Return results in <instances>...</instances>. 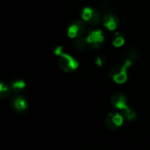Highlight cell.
Instances as JSON below:
<instances>
[{"label": "cell", "instance_id": "8992f818", "mask_svg": "<svg viewBox=\"0 0 150 150\" xmlns=\"http://www.w3.org/2000/svg\"><path fill=\"white\" fill-rule=\"evenodd\" d=\"M111 104L113 107L122 111L128 107L127 105V97L121 92H115L112 94L111 98Z\"/></svg>", "mask_w": 150, "mask_h": 150}, {"label": "cell", "instance_id": "ba28073f", "mask_svg": "<svg viewBox=\"0 0 150 150\" xmlns=\"http://www.w3.org/2000/svg\"><path fill=\"white\" fill-rule=\"evenodd\" d=\"M12 92V90L11 88V85L5 84L4 83H0V98L2 99L8 98Z\"/></svg>", "mask_w": 150, "mask_h": 150}, {"label": "cell", "instance_id": "9a60e30c", "mask_svg": "<svg viewBox=\"0 0 150 150\" xmlns=\"http://www.w3.org/2000/svg\"><path fill=\"white\" fill-rule=\"evenodd\" d=\"M94 11H95L94 9H92L91 7H85L83 10V12H82V18H83V19L87 23L91 18V17L93 16Z\"/></svg>", "mask_w": 150, "mask_h": 150}, {"label": "cell", "instance_id": "4fadbf2b", "mask_svg": "<svg viewBox=\"0 0 150 150\" xmlns=\"http://www.w3.org/2000/svg\"><path fill=\"white\" fill-rule=\"evenodd\" d=\"M125 43V39L123 35L120 33H117L112 39V45L116 47H120L124 45Z\"/></svg>", "mask_w": 150, "mask_h": 150}, {"label": "cell", "instance_id": "2e32d148", "mask_svg": "<svg viewBox=\"0 0 150 150\" xmlns=\"http://www.w3.org/2000/svg\"><path fill=\"white\" fill-rule=\"evenodd\" d=\"M105 62V57H103L101 55L98 56L95 60V63L98 67H102Z\"/></svg>", "mask_w": 150, "mask_h": 150}, {"label": "cell", "instance_id": "e0dca14e", "mask_svg": "<svg viewBox=\"0 0 150 150\" xmlns=\"http://www.w3.org/2000/svg\"><path fill=\"white\" fill-rule=\"evenodd\" d=\"M62 53V47L59 46V47H56L54 48V54H55L56 56H59Z\"/></svg>", "mask_w": 150, "mask_h": 150}, {"label": "cell", "instance_id": "9c48e42d", "mask_svg": "<svg viewBox=\"0 0 150 150\" xmlns=\"http://www.w3.org/2000/svg\"><path fill=\"white\" fill-rule=\"evenodd\" d=\"M86 40H84L83 38H76L73 41V46L76 50L83 52L86 49Z\"/></svg>", "mask_w": 150, "mask_h": 150}, {"label": "cell", "instance_id": "7a4b0ae2", "mask_svg": "<svg viewBox=\"0 0 150 150\" xmlns=\"http://www.w3.org/2000/svg\"><path fill=\"white\" fill-rule=\"evenodd\" d=\"M10 105H11V108L12 109V111L15 113L19 114V115L25 114L28 109V105H27L25 98L20 95L14 96L11 99Z\"/></svg>", "mask_w": 150, "mask_h": 150}, {"label": "cell", "instance_id": "5b68a950", "mask_svg": "<svg viewBox=\"0 0 150 150\" xmlns=\"http://www.w3.org/2000/svg\"><path fill=\"white\" fill-rule=\"evenodd\" d=\"M86 29L85 25L82 21H74L68 29V35L69 38L76 39V38H83L85 34Z\"/></svg>", "mask_w": 150, "mask_h": 150}, {"label": "cell", "instance_id": "5bb4252c", "mask_svg": "<svg viewBox=\"0 0 150 150\" xmlns=\"http://www.w3.org/2000/svg\"><path fill=\"white\" fill-rule=\"evenodd\" d=\"M101 15L98 13V11H97L95 10L94 13H93V16L91 17V18L87 22V24L91 26H97L100 22H101Z\"/></svg>", "mask_w": 150, "mask_h": 150}, {"label": "cell", "instance_id": "277c9868", "mask_svg": "<svg viewBox=\"0 0 150 150\" xmlns=\"http://www.w3.org/2000/svg\"><path fill=\"white\" fill-rule=\"evenodd\" d=\"M123 115L119 112H111L105 118V126L110 130H117L123 124Z\"/></svg>", "mask_w": 150, "mask_h": 150}, {"label": "cell", "instance_id": "7c38bea8", "mask_svg": "<svg viewBox=\"0 0 150 150\" xmlns=\"http://www.w3.org/2000/svg\"><path fill=\"white\" fill-rule=\"evenodd\" d=\"M25 87V83L23 80H16V81L12 82L11 84V88L12 91H14L16 93H18L21 91H23Z\"/></svg>", "mask_w": 150, "mask_h": 150}, {"label": "cell", "instance_id": "6da1fadb", "mask_svg": "<svg viewBox=\"0 0 150 150\" xmlns=\"http://www.w3.org/2000/svg\"><path fill=\"white\" fill-rule=\"evenodd\" d=\"M58 65L62 70L69 73L75 71L78 68L79 64L78 62L71 55L65 53H62L58 58Z\"/></svg>", "mask_w": 150, "mask_h": 150}, {"label": "cell", "instance_id": "52a82bcc", "mask_svg": "<svg viewBox=\"0 0 150 150\" xmlns=\"http://www.w3.org/2000/svg\"><path fill=\"white\" fill-rule=\"evenodd\" d=\"M103 24L108 30L113 31L120 25V19L114 14H105V16L103 18Z\"/></svg>", "mask_w": 150, "mask_h": 150}, {"label": "cell", "instance_id": "8fae6325", "mask_svg": "<svg viewBox=\"0 0 150 150\" xmlns=\"http://www.w3.org/2000/svg\"><path fill=\"white\" fill-rule=\"evenodd\" d=\"M122 115L129 121H132V120H134L136 118H137V114L135 112V111H134L132 108H130L129 106L127 107L126 109L122 110Z\"/></svg>", "mask_w": 150, "mask_h": 150}, {"label": "cell", "instance_id": "30bf717a", "mask_svg": "<svg viewBox=\"0 0 150 150\" xmlns=\"http://www.w3.org/2000/svg\"><path fill=\"white\" fill-rule=\"evenodd\" d=\"M139 57V53L137 51V49L135 47H132L130 49H128L124 56L125 60H131L132 62H135Z\"/></svg>", "mask_w": 150, "mask_h": 150}, {"label": "cell", "instance_id": "3957f363", "mask_svg": "<svg viewBox=\"0 0 150 150\" xmlns=\"http://www.w3.org/2000/svg\"><path fill=\"white\" fill-rule=\"evenodd\" d=\"M85 40H86L87 44L91 48L97 49L103 45L105 37H104L103 32L101 30H95V31L91 32Z\"/></svg>", "mask_w": 150, "mask_h": 150}]
</instances>
